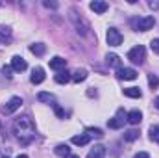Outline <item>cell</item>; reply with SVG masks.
I'll use <instances>...</instances> for the list:
<instances>
[{"label": "cell", "mask_w": 159, "mask_h": 158, "mask_svg": "<svg viewBox=\"0 0 159 158\" xmlns=\"http://www.w3.org/2000/svg\"><path fill=\"white\" fill-rule=\"evenodd\" d=\"M15 132L22 143H30L34 140V123L30 117H19L15 121Z\"/></svg>", "instance_id": "6da1fadb"}, {"label": "cell", "mask_w": 159, "mask_h": 158, "mask_svg": "<svg viewBox=\"0 0 159 158\" xmlns=\"http://www.w3.org/2000/svg\"><path fill=\"white\" fill-rule=\"evenodd\" d=\"M144 56H146V50H144L143 45H137V47H133V48L128 52V60H129L131 63H137V65H141V63L144 62Z\"/></svg>", "instance_id": "7a4b0ae2"}, {"label": "cell", "mask_w": 159, "mask_h": 158, "mask_svg": "<svg viewBox=\"0 0 159 158\" xmlns=\"http://www.w3.org/2000/svg\"><path fill=\"white\" fill-rule=\"evenodd\" d=\"M154 24H156V19L148 15V17H141V19H137L133 26H135V30H139V32H148Z\"/></svg>", "instance_id": "3957f363"}, {"label": "cell", "mask_w": 159, "mask_h": 158, "mask_svg": "<svg viewBox=\"0 0 159 158\" xmlns=\"http://www.w3.org/2000/svg\"><path fill=\"white\" fill-rule=\"evenodd\" d=\"M20 104H22V99H20V97H11V99L7 101V104L2 108V114H4V116H11L13 112H17V110L20 108Z\"/></svg>", "instance_id": "277c9868"}, {"label": "cell", "mask_w": 159, "mask_h": 158, "mask_svg": "<svg viewBox=\"0 0 159 158\" xmlns=\"http://www.w3.org/2000/svg\"><path fill=\"white\" fill-rule=\"evenodd\" d=\"M106 39H107V45H111V47H119L120 43L124 41V36L120 34L117 28H109L107 34H106Z\"/></svg>", "instance_id": "5b68a950"}, {"label": "cell", "mask_w": 159, "mask_h": 158, "mask_svg": "<svg viewBox=\"0 0 159 158\" xmlns=\"http://www.w3.org/2000/svg\"><path fill=\"white\" fill-rule=\"evenodd\" d=\"M26 67H28V63H26V60L22 56H13L11 58V69L13 71L22 73V71H26Z\"/></svg>", "instance_id": "8992f818"}, {"label": "cell", "mask_w": 159, "mask_h": 158, "mask_svg": "<svg viewBox=\"0 0 159 158\" xmlns=\"http://www.w3.org/2000/svg\"><path fill=\"white\" fill-rule=\"evenodd\" d=\"M124 117H126L124 112L119 110V114H117L115 117H111L109 121H107V126H109V128H122V126H124V121H126Z\"/></svg>", "instance_id": "52a82bcc"}, {"label": "cell", "mask_w": 159, "mask_h": 158, "mask_svg": "<svg viewBox=\"0 0 159 158\" xmlns=\"http://www.w3.org/2000/svg\"><path fill=\"white\" fill-rule=\"evenodd\" d=\"M117 77L120 80H135L137 78V71L135 69H129V67H124V69H119L117 71Z\"/></svg>", "instance_id": "ba28073f"}, {"label": "cell", "mask_w": 159, "mask_h": 158, "mask_svg": "<svg viewBox=\"0 0 159 158\" xmlns=\"http://www.w3.org/2000/svg\"><path fill=\"white\" fill-rule=\"evenodd\" d=\"M89 7H91L94 13L102 15V13H106V11H107L109 4H107V2H102V0H94V2H91V4H89Z\"/></svg>", "instance_id": "9c48e42d"}, {"label": "cell", "mask_w": 159, "mask_h": 158, "mask_svg": "<svg viewBox=\"0 0 159 158\" xmlns=\"http://www.w3.org/2000/svg\"><path fill=\"white\" fill-rule=\"evenodd\" d=\"M67 67V60L65 58H61V56H54L52 60H50V69H54V71H61V69H65Z\"/></svg>", "instance_id": "30bf717a"}, {"label": "cell", "mask_w": 159, "mask_h": 158, "mask_svg": "<svg viewBox=\"0 0 159 158\" xmlns=\"http://www.w3.org/2000/svg\"><path fill=\"white\" fill-rule=\"evenodd\" d=\"M87 158H106V147H104V145H94V147L89 151Z\"/></svg>", "instance_id": "8fae6325"}, {"label": "cell", "mask_w": 159, "mask_h": 158, "mask_svg": "<svg viewBox=\"0 0 159 158\" xmlns=\"http://www.w3.org/2000/svg\"><path fill=\"white\" fill-rule=\"evenodd\" d=\"M106 62H107L109 67H115L117 71L122 69V62H120V58L117 56V54H107V56H106Z\"/></svg>", "instance_id": "7c38bea8"}, {"label": "cell", "mask_w": 159, "mask_h": 158, "mask_svg": "<svg viewBox=\"0 0 159 158\" xmlns=\"http://www.w3.org/2000/svg\"><path fill=\"white\" fill-rule=\"evenodd\" d=\"M141 119H143V114H141L139 110H131L129 114H126V121L131 123V125H139Z\"/></svg>", "instance_id": "4fadbf2b"}, {"label": "cell", "mask_w": 159, "mask_h": 158, "mask_svg": "<svg viewBox=\"0 0 159 158\" xmlns=\"http://www.w3.org/2000/svg\"><path fill=\"white\" fill-rule=\"evenodd\" d=\"M32 84H41L43 80H44V69L43 67H35L34 71H32Z\"/></svg>", "instance_id": "5bb4252c"}, {"label": "cell", "mask_w": 159, "mask_h": 158, "mask_svg": "<svg viewBox=\"0 0 159 158\" xmlns=\"http://www.w3.org/2000/svg\"><path fill=\"white\" fill-rule=\"evenodd\" d=\"M30 52L35 54V56H43L46 52V47L43 43H34V45H30Z\"/></svg>", "instance_id": "9a60e30c"}, {"label": "cell", "mask_w": 159, "mask_h": 158, "mask_svg": "<svg viewBox=\"0 0 159 158\" xmlns=\"http://www.w3.org/2000/svg\"><path fill=\"white\" fill-rule=\"evenodd\" d=\"M89 141H91V136H89V134H81V136H74V138H72V143H74V145H80V147H81V145H87Z\"/></svg>", "instance_id": "2e32d148"}, {"label": "cell", "mask_w": 159, "mask_h": 158, "mask_svg": "<svg viewBox=\"0 0 159 158\" xmlns=\"http://www.w3.org/2000/svg\"><path fill=\"white\" fill-rule=\"evenodd\" d=\"M124 95L129 97V99H141L143 93H141L139 87H126V89H124Z\"/></svg>", "instance_id": "e0dca14e"}, {"label": "cell", "mask_w": 159, "mask_h": 158, "mask_svg": "<svg viewBox=\"0 0 159 158\" xmlns=\"http://www.w3.org/2000/svg\"><path fill=\"white\" fill-rule=\"evenodd\" d=\"M11 41V30L7 26H0V43H9Z\"/></svg>", "instance_id": "ac0fdd59"}, {"label": "cell", "mask_w": 159, "mask_h": 158, "mask_svg": "<svg viewBox=\"0 0 159 158\" xmlns=\"http://www.w3.org/2000/svg\"><path fill=\"white\" fill-rule=\"evenodd\" d=\"M87 78V71L85 69H76L74 73H72V77H70V80H74V82H83V80Z\"/></svg>", "instance_id": "d6986e66"}, {"label": "cell", "mask_w": 159, "mask_h": 158, "mask_svg": "<svg viewBox=\"0 0 159 158\" xmlns=\"http://www.w3.org/2000/svg\"><path fill=\"white\" fill-rule=\"evenodd\" d=\"M69 80H70V75H69L67 71H59V73L56 75V82H57V84H67Z\"/></svg>", "instance_id": "ffe728a7"}, {"label": "cell", "mask_w": 159, "mask_h": 158, "mask_svg": "<svg viewBox=\"0 0 159 158\" xmlns=\"http://www.w3.org/2000/svg\"><path fill=\"white\" fill-rule=\"evenodd\" d=\"M54 153L57 155V156H69L70 153H69V145H57L56 149H54Z\"/></svg>", "instance_id": "44dd1931"}, {"label": "cell", "mask_w": 159, "mask_h": 158, "mask_svg": "<svg viewBox=\"0 0 159 158\" xmlns=\"http://www.w3.org/2000/svg\"><path fill=\"white\" fill-rule=\"evenodd\" d=\"M150 140L159 143V125H152L150 126Z\"/></svg>", "instance_id": "7402d4cb"}, {"label": "cell", "mask_w": 159, "mask_h": 158, "mask_svg": "<svg viewBox=\"0 0 159 158\" xmlns=\"http://www.w3.org/2000/svg\"><path fill=\"white\" fill-rule=\"evenodd\" d=\"M139 138V130H128L126 134H124V140L126 141H135Z\"/></svg>", "instance_id": "603a6c76"}, {"label": "cell", "mask_w": 159, "mask_h": 158, "mask_svg": "<svg viewBox=\"0 0 159 158\" xmlns=\"http://www.w3.org/2000/svg\"><path fill=\"white\" fill-rule=\"evenodd\" d=\"M37 99H39L41 102H52V101H54V95H52V93H44V91H41L39 95H37Z\"/></svg>", "instance_id": "cb8c5ba5"}, {"label": "cell", "mask_w": 159, "mask_h": 158, "mask_svg": "<svg viewBox=\"0 0 159 158\" xmlns=\"http://www.w3.org/2000/svg\"><path fill=\"white\" fill-rule=\"evenodd\" d=\"M148 84H150L152 89H156V87L159 86V78L156 77V75H148Z\"/></svg>", "instance_id": "d4e9b609"}, {"label": "cell", "mask_w": 159, "mask_h": 158, "mask_svg": "<svg viewBox=\"0 0 159 158\" xmlns=\"http://www.w3.org/2000/svg\"><path fill=\"white\" fill-rule=\"evenodd\" d=\"M87 132H89V136H96V138H102V136H104L100 128H93V126H89V128H87Z\"/></svg>", "instance_id": "484cf974"}, {"label": "cell", "mask_w": 159, "mask_h": 158, "mask_svg": "<svg viewBox=\"0 0 159 158\" xmlns=\"http://www.w3.org/2000/svg\"><path fill=\"white\" fill-rule=\"evenodd\" d=\"M150 48H152L154 52H159V39H152V43H150Z\"/></svg>", "instance_id": "4316f807"}, {"label": "cell", "mask_w": 159, "mask_h": 158, "mask_svg": "<svg viewBox=\"0 0 159 158\" xmlns=\"http://www.w3.org/2000/svg\"><path fill=\"white\" fill-rule=\"evenodd\" d=\"M11 71H13V69H11V67H7V65H4V67H2V73H4L6 77H11Z\"/></svg>", "instance_id": "83f0119b"}, {"label": "cell", "mask_w": 159, "mask_h": 158, "mask_svg": "<svg viewBox=\"0 0 159 158\" xmlns=\"http://www.w3.org/2000/svg\"><path fill=\"white\" fill-rule=\"evenodd\" d=\"M133 158H150V155H148V153H144V151H141V153H137Z\"/></svg>", "instance_id": "f1b7e54d"}, {"label": "cell", "mask_w": 159, "mask_h": 158, "mask_svg": "<svg viewBox=\"0 0 159 158\" xmlns=\"http://www.w3.org/2000/svg\"><path fill=\"white\" fill-rule=\"evenodd\" d=\"M148 6H150L152 9H159V2H157V0H152V2L148 4Z\"/></svg>", "instance_id": "f546056e"}, {"label": "cell", "mask_w": 159, "mask_h": 158, "mask_svg": "<svg viewBox=\"0 0 159 158\" xmlns=\"http://www.w3.org/2000/svg\"><path fill=\"white\" fill-rule=\"evenodd\" d=\"M44 6H46V7H52V9H56V7H57V4H56V2H44Z\"/></svg>", "instance_id": "4dcf8cb0"}, {"label": "cell", "mask_w": 159, "mask_h": 158, "mask_svg": "<svg viewBox=\"0 0 159 158\" xmlns=\"http://www.w3.org/2000/svg\"><path fill=\"white\" fill-rule=\"evenodd\" d=\"M56 114H57L59 117H63V116H65V112H63V110H61L59 106H56Z\"/></svg>", "instance_id": "1f68e13d"}, {"label": "cell", "mask_w": 159, "mask_h": 158, "mask_svg": "<svg viewBox=\"0 0 159 158\" xmlns=\"http://www.w3.org/2000/svg\"><path fill=\"white\" fill-rule=\"evenodd\" d=\"M154 106H156V108H157V110H159V97H157V99H156V101H154Z\"/></svg>", "instance_id": "d6a6232c"}, {"label": "cell", "mask_w": 159, "mask_h": 158, "mask_svg": "<svg viewBox=\"0 0 159 158\" xmlns=\"http://www.w3.org/2000/svg\"><path fill=\"white\" fill-rule=\"evenodd\" d=\"M65 158H80L78 155H69V156H65Z\"/></svg>", "instance_id": "836d02e7"}, {"label": "cell", "mask_w": 159, "mask_h": 158, "mask_svg": "<svg viewBox=\"0 0 159 158\" xmlns=\"http://www.w3.org/2000/svg\"><path fill=\"white\" fill-rule=\"evenodd\" d=\"M17 158H28V156L26 155H20V156H17Z\"/></svg>", "instance_id": "e575fe53"}]
</instances>
